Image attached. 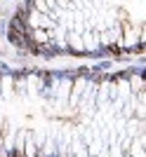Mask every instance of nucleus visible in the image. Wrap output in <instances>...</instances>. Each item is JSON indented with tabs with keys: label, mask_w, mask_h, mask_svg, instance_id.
<instances>
[{
	"label": "nucleus",
	"mask_w": 146,
	"mask_h": 157,
	"mask_svg": "<svg viewBox=\"0 0 146 157\" xmlns=\"http://www.w3.org/2000/svg\"><path fill=\"white\" fill-rule=\"evenodd\" d=\"M7 31H14V33H24L28 31V24H26V10L21 7V2H19V7H17V12L10 17V21H7Z\"/></svg>",
	"instance_id": "1"
}]
</instances>
